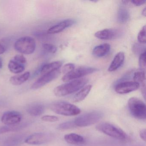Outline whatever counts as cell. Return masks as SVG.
<instances>
[{"label":"cell","mask_w":146,"mask_h":146,"mask_svg":"<svg viewBox=\"0 0 146 146\" xmlns=\"http://www.w3.org/2000/svg\"><path fill=\"white\" fill-rule=\"evenodd\" d=\"M6 49L4 46L0 44V54H2L5 52Z\"/></svg>","instance_id":"obj_35"},{"label":"cell","mask_w":146,"mask_h":146,"mask_svg":"<svg viewBox=\"0 0 146 146\" xmlns=\"http://www.w3.org/2000/svg\"><path fill=\"white\" fill-rule=\"evenodd\" d=\"M146 51L140 54L139 59V65L141 71L145 72L146 70Z\"/></svg>","instance_id":"obj_28"},{"label":"cell","mask_w":146,"mask_h":146,"mask_svg":"<svg viewBox=\"0 0 146 146\" xmlns=\"http://www.w3.org/2000/svg\"><path fill=\"white\" fill-rule=\"evenodd\" d=\"M98 69L89 66H82L75 69L73 71L65 74L62 78L64 82H68L76 79L82 78V77L86 75L92 74L96 72Z\"/></svg>","instance_id":"obj_7"},{"label":"cell","mask_w":146,"mask_h":146,"mask_svg":"<svg viewBox=\"0 0 146 146\" xmlns=\"http://www.w3.org/2000/svg\"><path fill=\"white\" fill-rule=\"evenodd\" d=\"M140 137L141 138L142 140H143L144 142L146 141V129H142L140 131Z\"/></svg>","instance_id":"obj_34"},{"label":"cell","mask_w":146,"mask_h":146,"mask_svg":"<svg viewBox=\"0 0 146 146\" xmlns=\"http://www.w3.org/2000/svg\"><path fill=\"white\" fill-rule=\"evenodd\" d=\"M64 140L68 143L73 145H82L85 143V140L82 136L75 133L66 135Z\"/></svg>","instance_id":"obj_18"},{"label":"cell","mask_w":146,"mask_h":146,"mask_svg":"<svg viewBox=\"0 0 146 146\" xmlns=\"http://www.w3.org/2000/svg\"><path fill=\"white\" fill-rule=\"evenodd\" d=\"M8 67L10 71L14 74H19L25 70V65L13 60H11L8 63Z\"/></svg>","instance_id":"obj_23"},{"label":"cell","mask_w":146,"mask_h":146,"mask_svg":"<svg viewBox=\"0 0 146 146\" xmlns=\"http://www.w3.org/2000/svg\"><path fill=\"white\" fill-rule=\"evenodd\" d=\"M97 130L111 137L120 140H125L127 138L125 132L115 125L108 122H102L96 126Z\"/></svg>","instance_id":"obj_3"},{"label":"cell","mask_w":146,"mask_h":146,"mask_svg":"<svg viewBox=\"0 0 146 146\" xmlns=\"http://www.w3.org/2000/svg\"><path fill=\"white\" fill-rule=\"evenodd\" d=\"M133 80L134 82L138 83L141 86L142 93L143 97L145 99L146 98V91H145V80H146V76L145 72H136L133 75Z\"/></svg>","instance_id":"obj_20"},{"label":"cell","mask_w":146,"mask_h":146,"mask_svg":"<svg viewBox=\"0 0 146 146\" xmlns=\"http://www.w3.org/2000/svg\"><path fill=\"white\" fill-rule=\"evenodd\" d=\"M42 47L45 51L49 53H55L58 50L57 47L55 45L51 43H43L42 44Z\"/></svg>","instance_id":"obj_27"},{"label":"cell","mask_w":146,"mask_h":146,"mask_svg":"<svg viewBox=\"0 0 146 146\" xmlns=\"http://www.w3.org/2000/svg\"><path fill=\"white\" fill-rule=\"evenodd\" d=\"M129 13L126 8L123 7H119L118 11L117 17V20L119 23H125L129 20Z\"/></svg>","instance_id":"obj_25"},{"label":"cell","mask_w":146,"mask_h":146,"mask_svg":"<svg viewBox=\"0 0 146 146\" xmlns=\"http://www.w3.org/2000/svg\"><path fill=\"white\" fill-rule=\"evenodd\" d=\"M45 107L40 103H35L29 105L27 108L26 111L29 114L34 117L42 115L44 113Z\"/></svg>","instance_id":"obj_17"},{"label":"cell","mask_w":146,"mask_h":146,"mask_svg":"<svg viewBox=\"0 0 146 146\" xmlns=\"http://www.w3.org/2000/svg\"><path fill=\"white\" fill-rule=\"evenodd\" d=\"M31 74L29 72H26L21 75L13 76L10 78V82L14 85H21L29 80Z\"/></svg>","instance_id":"obj_21"},{"label":"cell","mask_w":146,"mask_h":146,"mask_svg":"<svg viewBox=\"0 0 146 146\" xmlns=\"http://www.w3.org/2000/svg\"><path fill=\"white\" fill-rule=\"evenodd\" d=\"M53 135L48 132H38L34 133L26 137L25 142L30 145H41L51 141Z\"/></svg>","instance_id":"obj_8"},{"label":"cell","mask_w":146,"mask_h":146,"mask_svg":"<svg viewBox=\"0 0 146 146\" xmlns=\"http://www.w3.org/2000/svg\"><path fill=\"white\" fill-rule=\"evenodd\" d=\"M131 4H133L135 6H140L142 5L143 4H145L146 1H139V0H134V1H130Z\"/></svg>","instance_id":"obj_33"},{"label":"cell","mask_w":146,"mask_h":146,"mask_svg":"<svg viewBox=\"0 0 146 146\" xmlns=\"http://www.w3.org/2000/svg\"><path fill=\"white\" fill-rule=\"evenodd\" d=\"M111 46L108 43H104L96 46L93 49L92 54L96 58H101L106 55L110 51Z\"/></svg>","instance_id":"obj_16"},{"label":"cell","mask_w":146,"mask_h":146,"mask_svg":"<svg viewBox=\"0 0 146 146\" xmlns=\"http://www.w3.org/2000/svg\"><path fill=\"white\" fill-rule=\"evenodd\" d=\"M13 59L21 64H23L25 65V64L27 62L26 58L25 57V56L21 54H17L16 55V56H14V58H13Z\"/></svg>","instance_id":"obj_32"},{"label":"cell","mask_w":146,"mask_h":146,"mask_svg":"<svg viewBox=\"0 0 146 146\" xmlns=\"http://www.w3.org/2000/svg\"><path fill=\"white\" fill-rule=\"evenodd\" d=\"M142 14L143 16H144V17H146V8H144L142 12Z\"/></svg>","instance_id":"obj_36"},{"label":"cell","mask_w":146,"mask_h":146,"mask_svg":"<svg viewBox=\"0 0 146 146\" xmlns=\"http://www.w3.org/2000/svg\"><path fill=\"white\" fill-rule=\"evenodd\" d=\"M75 68V66L74 64L72 63H69L64 65L63 66L62 70V72L65 75L73 71Z\"/></svg>","instance_id":"obj_30"},{"label":"cell","mask_w":146,"mask_h":146,"mask_svg":"<svg viewBox=\"0 0 146 146\" xmlns=\"http://www.w3.org/2000/svg\"><path fill=\"white\" fill-rule=\"evenodd\" d=\"M77 126L74 123V121H68L59 125L58 128L60 130H67L74 129Z\"/></svg>","instance_id":"obj_26"},{"label":"cell","mask_w":146,"mask_h":146,"mask_svg":"<svg viewBox=\"0 0 146 146\" xmlns=\"http://www.w3.org/2000/svg\"><path fill=\"white\" fill-rule=\"evenodd\" d=\"M137 40L140 43L145 44L146 40V26L144 25L140 30L137 35Z\"/></svg>","instance_id":"obj_29"},{"label":"cell","mask_w":146,"mask_h":146,"mask_svg":"<svg viewBox=\"0 0 146 146\" xmlns=\"http://www.w3.org/2000/svg\"><path fill=\"white\" fill-rule=\"evenodd\" d=\"M120 35V32L116 29H105L99 31L95 34V36L102 40H110L115 39Z\"/></svg>","instance_id":"obj_12"},{"label":"cell","mask_w":146,"mask_h":146,"mask_svg":"<svg viewBox=\"0 0 146 146\" xmlns=\"http://www.w3.org/2000/svg\"><path fill=\"white\" fill-rule=\"evenodd\" d=\"M22 114L16 111L5 112L1 117V122L5 125H10L18 124L22 121Z\"/></svg>","instance_id":"obj_11"},{"label":"cell","mask_w":146,"mask_h":146,"mask_svg":"<svg viewBox=\"0 0 146 146\" xmlns=\"http://www.w3.org/2000/svg\"><path fill=\"white\" fill-rule=\"evenodd\" d=\"M36 43L34 38L25 36L18 39L15 44L14 48L17 52L25 54H30L35 52Z\"/></svg>","instance_id":"obj_6"},{"label":"cell","mask_w":146,"mask_h":146,"mask_svg":"<svg viewBox=\"0 0 146 146\" xmlns=\"http://www.w3.org/2000/svg\"><path fill=\"white\" fill-rule=\"evenodd\" d=\"M103 116L102 112L93 111L79 116L74 120V122L77 127H87L99 122Z\"/></svg>","instance_id":"obj_4"},{"label":"cell","mask_w":146,"mask_h":146,"mask_svg":"<svg viewBox=\"0 0 146 146\" xmlns=\"http://www.w3.org/2000/svg\"><path fill=\"white\" fill-rule=\"evenodd\" d=\"M92 87V85L89 84L81 89L80 91H78L73 97V102H80L84 100L90 92Z\"/></svg>","instance_id":"obj_22"},{"label":"cell","mask_w":146,"mask_h":146,"mask_svg":"<svg viewBox=\"0 0 146 146\" xmlns=\"http://www.w3.org/2000/svg\"><path fill=\"white\" fill-rule=\"evenodd\" d=\"M63 64L62 62L60 61H54L49 64L42 65L41 66L40 72L42 75L52 72L59 70Z\"/></svg>","instance_id":"obj_15"},{"label":"cell","mask_w":146,"mask_h":146,"mask_svg":"<svg viewBox=\"0 0 146 146\" xmlns=\"http://www.w3.org/2000/svg\"><path fill=\"white\" fill-rule=\"evenodd\" d=\"M128 106L131 114L134 117L143 120L146 119V105L141 100L131 97L128 100Z\"/></svg>","instance_id":"obj_5"},{"label":"cell","mask_w":146,"mask_h":146,"mask_svg":"<svg viewBox=\"0 0 146 146\" xmlns=\"http://www.w3.org/2000/svg\"><path fill=\"white\" fill-rule=\"evenodd\" d=\"M60 73V70H58L42 75L31 85V89L37 90L42 88L58 77Z\"/></svg>","instance_id":"obj_9"},{"label":"cell","mask_w":146,"mask_h":146,"mask_svg":"<svg viewBox=\"0 0 146 146\" xmlns=\"http://www.w3.org/2000/svg\"><path fill=\"white\" fill-rule=\"evenodd\" d=\"M41 119L42 121L48 122H55L59 120L58 117L53 115H45L42 116Z\"/></svg>","instance_id":"obj_31"},{"label":"cell","mask_w":146,"mask_h":146,"mask_svg":"<svg viewBox=\"0 0 146 146\" xmlns=\"http://www.w3.org/2000/svg\"><path fill=\"white\" fill-rule=\"evenodd\" d=\"M124 59L125 54L123 52H119L117 53L108 67V71L111 72L117 70L122 65Z\"/></svg>","instance_id":"obj_14"},{"label":"cell","mask_w":146,"mask_h":146,"mask_svg":"<svg viewBox=\"0 0 146 146\" xmlns=\"http://www.w3.org/2000/svg\"><path fill=\"white\" fill-rule=\"evenodd\" d=\"M3 66V60L1 57H0V69H1Z\"/></svg>","instance_id":"obj_37"},{"label":"cell","mask_w":146,"mask_h":146,"mask_svg":"<svg viewBox=\"0 0 146 146\" xmlns=\"http://www.w3.org/2000/svg\"><path fill=\"white\" fill-rule=\"evenodd\" d=\"M140 87V84L134 81H124L117 84L115 90L117 93L121 94H128L136 90Z\"/></svg>","instance_id":"obj_10"},{"label":"cell","mask_w":146,"mask_h":146,"mask_svg":"<svg viewBox=\"0 0 146 146\" xmlns=\"http://www.w3.org/2000/svg\"><path fill=\"white\" fill-rule=\"evenodd\" d=\"M28 125V124L26 123H19L13 125H5L0 127V134H4L7 132L18 131L27 127Z\"/></svg>","instance_id":"obj_24"},{"label":"cell","mask_w":146,"mask_h":146,"mask_svg":"<svg viewBox=\"0 0 146 146\" xmlns=\"http://www.w3.org/2000/svg\"><path fill=\"white\" fill-rule=\"evenodd\" d=\"M50 109L55 113L63 116H75L81 113V110L76 106L66 102H54L51 105Z\"/></svg>","instance_id":"obj_2"},{"label":"cell","mask_w":146,"mask_h":146,"mask_svg":"<svg viewBox=\"0 0 146 146\" xmlns=\"http://www.w3.org/2000/svg\"><path fill=\"white\" fill-rule=\"evenodd\" d=\"M87 78H81L61 84L54 88V93L56 96L62 97L73 94L80 90L88 83Z\"/></svg>","instance_id":"obj_1"},{"label":"cell","mask_w":146,"mask_h":146,"mask_svg":"<svg viewBox=\"0 0 146 146\" xmlns=\"http://www.w3.org/2000/svg\"><path fill=\"white\" fill-rule=\"evenodd\" d=\"M25 138V134H19L9 137L6 139L5 145L6 146H17L21 144Z\"/></svg>","instance_id":"obj_19"},{"label":"cell","mask_w":146,"mask_h":146,"mask_svg":"<svg viewBox=\"0 0 146 146\" xmlns=\"http://www.w3.org/2000/svg\"><path fill=\"white\" fill-rule=\"evenodd\" d=\"M76 21L73 19H67L60 22L52 26L47 31L48 34H56L60 33L65 29L71 27L75 24Z\"/></svg>","instance_id":"obj_13"}]
</instances>
